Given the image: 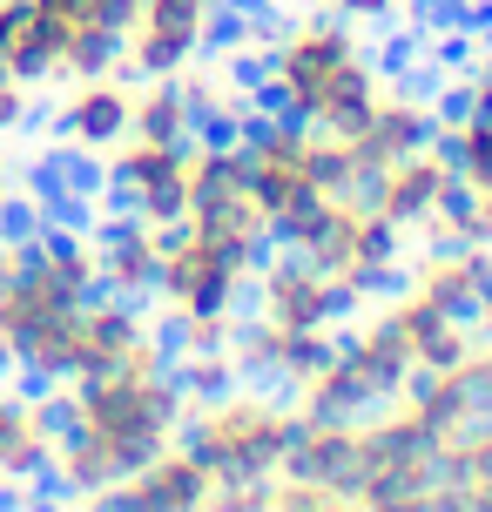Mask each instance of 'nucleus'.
Instances as JSON below:
<instances>
[{
    "instance_id": "nucleus-1",
    "label": "nucleus",
    "mask_w": 492,
    "mask_h": 512,
    "mask_svg": "<svg viewBox=\"0 0 492 512\" xmlns=\"http://www.w3.org/2000/svg\"><path fill=\"white\" fill-rule=\"evenodd\" d=\"M176 438L209 465L216 486H236V479H277L290 438H297V411L277 405L263 384H243V391H216V398H182V425Z\"/></svg>"
},
{
    "instance_id": "nucleus-2",
    "label": "nucleus",
    "mask_w": 492,
    "mask_h": 512,
    "mask_svg": "<svg viewBox=\"0 0 492 512\" xmlns=\"http://www.w3.org/2000/svg\"><path fill=\"white\" fill-rule=\"evenodd\" d=\"M250 277L257 270H243L230 250H216L203 236L162 230V270H156V297L169 310H243L250 297Z\"/></svg>"
},
{
    "instance_id": "nucleus-3",
    "label": "nucleus",
    "mask_w": 492,
    "mask_h": 512,
    "mask_svg": "<svg viewBox=\"0 0 492 512\" xmlns=\"http://www.w3.org/2000/svg\"><path fill=\"white\" fill-rule=\"evenodd\" d=\"M317 270H331V277H351V270H398V256H405V230L391 223L385 209H371L364 189H344L331 196L324 209V230L311 236V250H304Z\"/></svg>"
},
{
    "instance_id": "nucleus-4",
    "label": "nucleus",
    "mask_w": 492,
    "mask_h": 512,
    "mask_svg": "<svg viewBox=\"0 0 492 512\" xmlns=\"http://www.w3.org/2000/svg\"><path fill=\"white\" fill-rule=\"evenodd\" d=\"M250 297L270 324H284V331H304V324H337V317H351L344 304V290H337L331 270H317L304 250H270L257 263V277H250Z\"/></svg>"
},
{
    "instance_id": "nucleus-5",
    "label": "nucleus",
    "mask_w": 492,
    "mask_h": 512,
    "mask_svg": "<svg viewBox=\"0 0 492 512\" xmlns=\"http://www.w3.org/2000/svg\"><path fill=\"white\" fill-rule=\"evenodd\" d=\"M209 14H216V0H142L129 41H122V75L149 81L196 61L209 48Z\"/></svg>"
},
{
    "instance_id": "nucleus-6",
    "label": "nucleus",
    "mask_w": 492,
    "mask_h": 512,
    "mask_svg": "<svg viewBox=\"0 0 492 512\" xmlns=\"http://www.w3.org/2000/svg\"><path fill=\"white\" fill-rule=\"evenodd\" d=\"M439 135H445V115L425 88H385L378 108H371V122H364V135H351L358 189L378 176L385 162H398V155H412V149H432Z\"/></svg>"
},
{
    "instance_id": "nucleus-7",
    "label": "nucleus",
    "mask_w": 492,
    "mask_h": 512,
    "mask_svg": "<svg viewBox=\"0 0 492 512\" xmlns=\"http://www.w3.org/2000/svg\"><path fill=\"white\" fill-rule=\"evenodd\" d=\"M209 465L182 445V438H169L156 459H142L135 472H122L115 486L95 499V506H129V512H203L209 506Z\"/></svg>"
},
{
    "instance_id": "nucleus-8",
    "label": "nucleus",
    "mask_w": 492,
    "mask_h": 512,
    "mask_svg": "<svg viewBox=\"0 0 492 512\" xmlns=\"http://www.w3.org/2000/svg\"><path fill=\"white\" fill-rule=\"evenodd\" d=\"M54 438H61V425L41 398L0 391V499L7 506L34 499V486L54 479Z\"/></svg>"
},
{
    "instance_id": "nucleus-9",
    "label": "nucleus",
    "mask_w": 492,
    "mask_h": 512,
    "mask_svg": "<svg viewBox=\"0 0 492 512\" xmlns=\"http://www.w3.org/2000/svg\"><path fill=\"white\" fill-rule=\"evenodd\" d=\"M364 196H371V209H385L398 230H412L418 216H432L439 203L459 196V169H452L445 142H432V149H412L398 162H385L378 176L364 182Z\"/></svg>"
},
{
    "instance_id": "nucleus-10",
    "label": "nucleus",
    "mask_w": 492,
    "mask_h": 512,
    "mask_svg": "<svg viewBox=\"0 0 492 512\" xmlns=\"http://www.w3.org/2000/svg\"><path fill=\"white\" fill-rule=\"evenodd\" d=\"M405 290L432 297L452 317H472V310L492 297V243H452V250H418L405 263Z\"/></svg>"
},
{
    "instance_id": "nucleus-11",
    "label": "nucleus",
    "mask_w": 492,
    "mask_h": 512,
    "mask_svg": "<svg viewBox=\"0 0 492 512\" xmlns=\"http://www.w3.org/2000/svg\"><path fill=\"white\" fill-rule=\"evenodd\" d=\"M95 243H102V290L122 297V304H142L156 297V270H162V230L142 223V216H108L95 223Z\"/></svg>"
},
{
    "instance_id": "nucleus-12",
    "label": "nucleus",
    "mask_w": 492,
    "mask_h": 512,
    "mask_svg": "<svg viewBox=\"0 0 492 512\" xmlns=\"http://www.w3.org/2000/svg\"><path fill=\"white\" fill-rule=\"evenodd\" d=\"M385 317L405 331L418 371H452V364H466L472 344H479L472 317H452V310H439L432 297H418V290H391V297H385Z\"/></svg>"
},
{
    "instance_id": "nucleus-13",
    "label": "nucleus",
    "mask_w": 492,
    "mask_h": 512,
    "mask_svg": "<svg viewBox=\"0 0 492 512\" xmlns=\"http://www.w3.org/2000/svg\"><path fill=\"white\" fill-rule=\"evenodd\" d=\"M337 358L351 364V378L364 384V398H371V405L398 398V391H405V378L418 371V364H412V344H405V331L391 324L385 310H371L358 331L337 337Z\"/></svg>"
},
{
    "instance_id": "nucleus-14",
    "label": "nucleus",
    "mask_w": 492,
    "mask_h": 512,
    "mask_svg": "<svg viewBox=\"0 0 492 512\" xmlns=\"http://www.w3.org/2000/svg\"><path fill=\"white\" fill-rule=\"evenodd\" d=\"M398 398L425 418V432H432V438H452L459 425H472V418H486V411H492L486 378H479V364H472V358L452 364V371H412Z\"/></svg>"
},
{
    "instance_id": "nucleus-15",
    "label": "nucleus",
    "mask_w": 492,
    "mask_h": 512,
    "mask_svg": "<svg viewBox=\"0 0 492 512\" xmlns=\"http://www.w3.org/2000/svg\"><path fill=\"white\" fill-rule=\"evenodd\" d=\"M129 108H135V88L129 75H95V81H68V108L54 115V128L75 142V149H115L129 135Z\"/></svg>"
},
{
    "instance_id": "nucleus-16",
    "label": "nucleus",
    "mask_w": 492,
    "mask_h": 512,
    "mask_svg": "<svg viewBox=\"0 0 492 512\" xmlns=\"http://www.w3.org/2000/svg\"><path fill=\"white\" fill-rule=\"evenodd\" d=\"M182 230L216 243V250H230L243 270H257L263 256L277 250V230H270V216L257 209V196L243 189V196H209V203H189L182 216Z\"/></svg>"
},
{
    "instance_id": "nucleus-17",
    "label": "nucleus",
    "mask_w": 492,
    "mask_h": 512,
    "mask_svg": "<svg viewBox=\"0 0 492 512\" xmlns=\"http://www.w3.org/2000/svg\"><path fill=\"white\" fill-rule=\"evenodd\" d=\"M439 486L452 492V506L492 512V411L439 438Z\"/></svg>"
},
{
    "instance_id": "nucleus-18",
    "label": "nucleus",
    "mask_w": 492,
    "mask_h": 512,
    "mask_svg": "<svg viewBox=\"0 0 492 512\" xmlns=\"http://www.w3.org/2000/svg\"><path fill=\"white\" fill-rule=\"evenodd\" d=\"M129 135H156V142H196V102L182 95L176 75H149L135 88Z\"/></svg>"
},
{
    "instance_id": "nucleus-19",
    "label": "nucleus",
    "mask_w": 492,
    "mask_h": 512,
    "mask_svg": "<svg viewBox=\"0 0 492 512\" xmlns=\"http://www.w3.org/2000/svg\"><path fill=\"white\" fill-rule=\"evenodd\" d=\"M230 364L243 384H284V324H270L263 310H236V331H230Z\"/></svg>"
},
{
    "instance_id": "nucleus-20",
    "label": "nucleus",
    "mask_w": 492,
    "mask_h": 512,
    "mask_svg": "<svg viewBox=\"0 0 492 512\" xmlns=\"http://www.w3.org/2000/svg\"><path fill=\"white\" fill-rule=\"evenodd\" d=\"M243 189H250V142H189V203Z\"/></svg>"
},
{
    "instance_id": "nucleus-21",
    "label": "nucleus",
    "mask_w": 492,
    "mask_h": 512,
    "mask_svg": "<svg viewBox=\"0 0 492 512\" xmlns=\"http://www.w3.org/2000/svg\"><path fill=\"white\" fill-rule=\"evenodd\" d=\"M27 7H34V14L61 34V48H68V34H88V27H108V34L129 41L135 7H142V0H27Z\"/></svg>"
},
{
    "instance_id": "nucleus-22",
    "label": "nucleus",
    "mask_w": 492,
    "mask_h": 512,
    "mask_svg": "<svg viewBox=\"0 0 492 512\" xmlns=\"http://www.w3.org/2000/svg\"><path fill=\"white\" fill-rule=\"evenodd\" d=\"M445 155L459 169V189H492V115H466V122H445Z\"/></svg>"
},
{
    "instance_id": "nucleus-23",
    "label": "nucleus",
    "mask_w": 492,
    "mask_h": 512,
    "mask_svg": "<svg viewBox=\"0 0 492 512\" xmlns=\"http://www.w3.org/2000/svg\"><path fill=\"white\" fill-rule=\"evenodd\" d=\"M95 75H122V34H108V27L68 34V48L54 61V81H95Z\"/></svg>"
},
{
    "instance_id": "nucleus-24",
    "label": "nucleus",
    "mask_w": 492,
    "mask_h": 512,
    "mask_svg": "<svg viewBox=\"0 0 492 512\" xmlns=\"http://www.w3.org/2000/svg\"><path fill=\"white\" fill-rule=\"evenodd\" d=\"M236 310H169V351H230Z\"/></svg>"
},
{
    "instance_id": "nucleus-25",
    "label": "nucleus",
    "mask_w": 492,
    "mask_h": 512,
    "mask_svg": "<svg viewBox=\"0 0 492 512\" xmlns=\"http://www.w3.org/2000/svg\"><path fill=\"white\" fill-rule=\"evenodd\" d=\"M169 378L182 384V398H216L236 384L230 351H169Z\"/></svg>"
},
{
    "instance_id": "nucleus-26",
    "label": "nucleus",
    "mask_w": 492,
    "mask_h": 512,
    "mask_svg": "<svg viewBox=\"0 0 492 512\" xmlns=\"http://www.w3.org/2000/svg\"><path fill=\"white\" fill-rule=\"evenodd\" d=\"M304 162H311V182L324 189V196L358 189V162H351V142H344V135H324V128H311V149H304Z\"/></svg>"
},
{
    "instance_id": "nucleus-27",
    "label": "nucleus",
    "mask_w": 492,
    "mask_h": 512,
    "mask_svg": "<svg viewBox=\"0 0 492 512\" xmlns=\"http://www.w3.org/2000/svg\"><path fill=\"white\" fill-rule=\"evenodd\" d=\"M351 499L324 479H297V472H277L270 479V512H344Z\"/></svg>"
},
{
    "instance_id": "nucleus-28",
    "label": "nucleus",
    "mask_w": 492,
    "mask_h": 512,
    "mask_svg": "<svg viewBox=\"0 0 492 512\" xmlns=\"http://www.w3.org/2000/svg\"><path fill=\"white\" fill-rule=\"evenodd\" d=\"M466 115H492V54H479V68L466 81Z\"/></svg>"
},
{
    "instance_id": "nucleus-29",
    "label": "nucleus",
    "mask_w": 492,
    "mask_h": 512,
    "mask_svg": "<svg viewBox=\"0 0 492 512\" xmlns=\"http://www.w3.org/2000/svg\"><path fill=\"white\" fill-rule=\"evenodd\" d=\"M27 122V88L14 75H0V135H7V128H21Z\"/></svg>"
},
{
    "instance_id": "nucleus-30",
    "label": "nucleus",
    "mask_w": 492,
    "mask_h": 512,
    "mask_svg": "<svg viewBox=\"0 0 492 512\" xmlns=\"http://www.w3.org/2000/svg\"><path fill=\"white\" fill-rule=\"evenodd\" d=\"M331 7L344 14V21H391L398 0H331Z\"/></svg>"
},
{
    "instance_id": "nucleus-31",
    "label": "nucleus",
    "mask_w": 492,
    "mask_h": 512,
    "mask_svg": "<svg viewBox=\"0 0 492 512\" xmlns=\"http://www.w3.org/2000/svg\"><path fill=\"white\" fill-rule=\"evenodd\" d=\"M472 364H479V378H486V398H492V337L472 344Z\"/></svg>"
},
{
    "instance_id": "nucleus-32",
    "label": "nucleus",
    "mask_w": 492,
    "mask_h": 512,
    "mask_svg": "<svg viewBox=\"0 0 492 512\" xmlns=\"http://www.w3.org/2000/svg\"><path fill=\"white\" fill-rule=\"evenodd\" d=\"M466 203L479 209V223H486V230H492V189H466Z\"/></svg>"
},
{
    "instance_id": "nucleus-33",
    "label": "nucleus",
    "mask_w": 492,
    "mask_h": 512,
    "mask_svg": "<svg viewBox=\"0 0 492 512\" xmlns=\"http://www.w3.org/2000/svg\"><path fill=\"white\" fill-rule=\"evenodd\" d=\"M472 331H479V337H492V297H486L479 310H472Z\"/></svg>"
},
{
    "instance_id": "nucleus-34",
    "label": "nucleus",
    "mask_w": 492,
    "mask_h": 512,
    "mask_svg": "<svg viewBox=\"0 0 492 512\" xmlns=\"http://www.w3.org/2000/svg\"><path fill=\"white\" fill-rule=\"evenodd\" d=\"M7 189H14V169H7V162H0V203H7Z\"/></svg>"
}]
</instances>
